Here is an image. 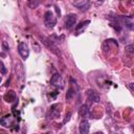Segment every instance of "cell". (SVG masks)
<instances>
[{
	"mask_svg": "<svg viewBox=\"0 0 134 134\" xmlns=\"http://www.w3.org/2000/svg\"><path fill=\"white\" fill-rule=\"evenodd\" d=\"M1 81H2V79H1V77H0V83H1Z\"/></svg>",
	"mask_w": 134,
	"mask_h": 134,
	"instance_id": "ffe728a7",
	"label": "cell"
},
{
	"mask_svg": "<svg viewBox=\"0 0 134 134\" xmlns=\"http://www.w3.org/2000/svg\"><path fill=\"white\" fill-rule=\"evenodd\" d=\"M70 116H71V113L69 112V113H68V114L66 115V118L64 119V124H65V122H67V121H68V120L70 119Z\"/></svg>",
	"mask_w": 134,
	"mask_h": 134,
	"instance_id": "e0dca14e",
	"label": "cell"
},
{
	"mask_svg": "<svg viewBox=\"0 0 134 134\" xmlns=\"http://www.w3.org/2000/svg\"><path fill=\"white\" fill-rule=\"evenodd\" d=\"M133 85H134L133 83H130V90L131 91H133Z\"/></svg>",
	"mask_w": 134,
	"mask_h": 134,
	"instance_id": "ac0fdd59",
	"label": "cell"
},
{
	"mask_svg": "<svg viewBox=\"0 0 134 134\" xmlns=\"http://www.w3.org/2000/svg\"><path fill=\"white\" fill-rule=\"evenodd\" d=\"M18 52L23 60H26L29 55V48H28L27 44L24 42H20L18 45Z\"/></svg>",
	"mask_w": 134,
	"mask_h": 134,
	"instance_id": "3957f363",
	"label": "cell"
},
{
	"mask_svg": "<svg viewBox=\"0 0 134 134\" xmlns=\"http://www.w3.org/2000/svg\"><path fill=\"white\" fill-rule=\"evenodd\" d=\"M133 50H134V46L133 44H130V45H127L126 46V51L129 52V53H133Z\"/></svg>",
	"mask_w": 134,
	"mask_h": 134,
	"instance_id": "9a60e30c",
	"label": "cell"
},
{
	"mask_svg": "<svg viewBox=\"0 0 134 134\" xmlns=\"http://www.w3.org/2000/svg\"><path fill=\"white\" fill-rule=\"evenodd\" d=\"M89 130H90V124L88 120L86 119H83L80 124V127H79V132L80 134H88L89 133Z\"/></svg>",
	"mask_w": 134,
	"mask_h": 134,
	"instance_id": "9c48e42d",
	"label": "cell"
},
{
	"mask_svg": "<svg viewBox=\"0 0 134 134\" xmlns=\"http://www.w3.org/2000/svg\"><path fill=\"white\" fill-rule=\"evenodd\" d=\"M76 23V15L75 14H68L65 19V27L67 29H71Z\"/></svg>",
	"mask_w": 134,
	"mask_h": 134,
	"instance_id": "5b68a950",
	"label": "cell"
},
{
	"mask_svg": "<svg viewBox=\"0 0 134 134\" xmlns=\"http://www.w3.org/2000/svg\"><path fill=\"white\" fill-rule=\"evenodd\" d=\"M87 96L93 103H99V100H100V96H99L98 92H96L93 89H88L87 90Z\"/></svg>",
	"mask_w": 134,
	"mask_h": 134,
	"instance_id": "ba28073f",
	"label": "cell"
},
{
	"mask_svg": "<svg viewBox=\"0 0 134 134\" xmlns=\"http://www.w3.org/2000/svg\"><path fill=\"white\" fill-rule=\"evenodd\" d=\"M44 23L47 27L49 28H52L54 27V25L57 24V18L55 16L53 15L52 12L50 10H47L45 14H44Z\"/></svg>",
	"mask_w": 134,
	"mask_h": 134,
	"instance_id": "6da1fadb",
	"label": "cell"
},
{
	"mask_svg": "<svg viewBox=\"0 0 134 134\" xmlns=\"http://www.w3.org/2000/svg\"><path fill=\"white\" fill-rule=\"evenodd\" d=\"M14 120H15V117H14L12 114H7V115L3 116V117L0 119V124H1V126L8 128V127H10V126L13 125Z\"/></svg>",
	"mask_w": 134,
	"mask_h": 134,
	"instance_id": "52a82bcc",
	"label": "cell"
},
{
	"mask_svg": "<svg viewBox=\"0 0 134 134\" xmlns=\"http://www.w3.org/2000/svg\"><path fill=\"white\" fill-rule=\"evenodd\" d=\"M79 113H80L81 117H86L88 115V107H87V105H82L80 110H79Z\"/></svg>",
	"mask_w": 134,
	"mask_h": 134,
	"instance_id": "7c38bea8",
	"label": "cell"
},
{
	"mask_svg": "<svg viewBox=\"0 0 134 134\" xmlns=\"http://www.w3.org/2000/svg\"><path fill=\"white\" fill-rule=\"evenodd\" d=\"M93 134H104L103 132H95V133H93Z\"/></svg>",
	"mask_w": 134,
	"mask_h": 134,
	"instance_id": "d6986e66",
	"label": "cell"
},
{
	"mask_svg": "<svg viewBox=\"0 0 134 134\" xmlns=\"http://www.w3.org/2000/svg\"><path fill=\"white\" fill-rule=\"evenodd\" d=\"M3 98H4V100L7 102V103H13V102H15V100L17 99L16 92H15L14 90H9V91H7L6 94H4Z\"/></svg>",
	"mask_w": 134,
	"mask_h": 134,
	"instance_id": "8fae6325",
	"label": "cell"
},
{
	"mask_svg": "<svg viewBox=\"0 0 134 134\" xmlns=\"http://www.w3.org/2000/svg\"><path fill=\"white\" fill-rule=\"evenodd\" d=\"M73 96H74V89H73L72 87H70V88L68 89L67 93H66V99H67V100H70Z\"/></svg>",
	"mask_w": 134,
	"mask_h": 134,
	"instance_id": "4fadbf2b",
	"label": "cell"
},
{
	"mask_svg": "<svg viewBox=\"0 0 134 134\" xmlns=\"http://www.w3.org/2000/svg\"><path fill=\"white\" fill-rule=\"evenodd\" d=\"M72 4H73L75 7L80 8L81 10H87V9L90 7V5H91L90 1H88V0H80V1H73V2H72Z\"/></svg>",
	"mask_w": 134,
	"mask_h": 134,
	"instance_id": "8992f818",
	"label": "cell"
},
{
	"mask_svg": "<svg viewBox=\"0 0 134 134\" xmlns=\"http://www.w3.org/2000/svg\"><path fill=\"white\" fill-rule=\"evenodd\" d=\"M50 84L54 87H60V88H63L64 87V81L62 79V75L60 73H54L51 79H50Z\"/></svg>",
	"mask_w": 134,
	"mask_h": 134,
	"instance_id": "277c9868",
	"label": "cell"
},
{
	"mask_svg": "<svg viewBox=\"0 0 134 134\" xmlns=\"http://www.w3.org/2000/svg\"><path fill=\"white\" fill-rule=\"evenodd\" d=\"M0 70H1V73L2 74H5L7 71H6V68L4 67V65H3V63L2 62H0Z\"/></svg>",
	"mask_w": 134,
	"mask_h": 134,
	"instance_id": "2e32d148",
	"label": "cell"
},
{
	"mask_svg": "<svg viewBox=\"0 0 134 134\" xmlns=\"http://www.w3.org/2000/svg\"><path fill=\"white\" fill-rule=\"evenodd\" d=\"M90 24V20H85V21H82L80 22L76 26H75V34L74 35H80L81 32H83L85 30V28Z\"/></svg>",
	"mask_w": 134,
	"mask_h": 134,
	"instance_id": "30bf717a",
	"label": "cell"
},
{
	"mask_svg": "<svg viewBox=\"0 0 134 134\" xmlns=\"http://www.w3.org/2000/svg\"><path fill=\"white\" fill-rule=\"evenodd\" d=\"M39 4H40L39 1H32V0H30V1L28 2V6H29L30 8H36Z\"/></svg>",
	"mask_w": 134,
	"mask_h": 134,
	"instance_id": "5bb4252c",
	"label": "cell"
},
{
	"mask_svg": "<svg viewBox=\"0 0 134 134\" xmlns=\"http://www.w3.org/2000/svg\"><path fill=\"white\" fill-rule=\"evenodd\" d=\"M60 114H61V111H60V105L59 104H53L50 106L48 112H47V117L49 119H54V118H58L60 117Z\"/></svg>",
	"mask_w": 134,
	"mask_h": 134,
	"instance_id": "7a4b0ae2",
	"label": "cell"
}]
</instances>
